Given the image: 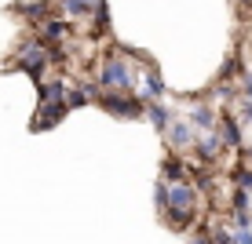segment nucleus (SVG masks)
Returning <instances> with one entry per match:
<instances>
[{"instance_id": "12", "label": "nucleus", "mask_w": 252, "mask_h": 244, "mask_svg": "<svg viewBox=\"0 0 252 244\" xmlns=\"http://www.w3.org/2000/svg\"><path fill=\"white\" fill-rule=\"evenodd\" d=\"M234 244H252V230H234Z\"/></svg>"}, {"instance_id": "10", "label": "nucleus", "mask_w": 252, "mask_h": 244, "mask_svg": "<svg viewBox=\"0 0 252 244\" xmlns=\"http://www.w3.org/2000/svg\"><path fill=\"white\" fill-rule=\"evenodd\" d=\"M164 175L176 182V175H183V161H164Z\"/></svg>"}, {"instance_id": "9", "label": "nucleus", "mask_w": 252, "mask_h": 244, "mask_svg": "<svg viewBox=\"0 0 252 244\" xmlns=\"http://www.w3.org/2000/svg\"><path fill=\"white\" fill-rule=\"evenodd\" d=\"M154 200H158V208H161V212H168V182H161V186H158Z\"/></svg>"}, {"instance_id": "5", "label": "nucleus", "mask_w": 252, "mask_h": 244, "mask_svg": "<svg viewBox=\"0 0 252 244\" xmlns=\"http://www.w3.org/2000/svg\"><path fill=\"white\" fill-rule=\"evenodd\" d=\"M168 138H172V146H176V150H183V146H194L197 132H194L190 124H172V128H168Z\"/></svg>"}, {"instance_id": "13", "label": "nucleus", "mask_w": 252, "mask_h": 244, "mask_svg": "<svg viewBox=\"0 0 252 244\" xmlns=\"http://www.w3.org/2000/svg\"><path fill=\"white\" fill-rule=\"evenodd\" d=\"M241 113H245V117H252V91L245 95V102H241Z\"/></svg>"}, {"instance_id": "7", "label": "nucleus", "mask_w": 252, "mask_h": 244, "mask_svg": "<svg viewBox=\"0 0 252 244\" xmlns=\"http://www.w3.org/2000/svg\"><path fill=\"white\" fill-rule=\"evenodd\" d=\"M220 138H223L227 146H238V142H241V135H238V124H234V120H227V124L220 128Z\"/></svg>"}, {"instance_id": "2", "label": "nucleus", "mask_w": 252, "mask_h": 244, "mask_svg": "<svg viewBox=\"0 0 252 244\" xmlns=\"http://www.w3.org/2000/svg\"><path fill=\"white\" fill-rule=\"evenodd\" d=\"M99 84L102 88H114V91H132V69L125 62H106L99 69Z\"/></svg>"}, {"instance_id": "4", "label": "nucleus", "mask_w": 252, "mask_h": 244, "mask_svg": "<svg viewBox=\"0 0 252 244\" xmlns=\"http://www.w3.org/2000/svg\"><path fill=\"white\" fill-rule=\"evenodd\" d=\"M19 62L30 69V73H40V69L48 66V48H44V44H37V40H30V44L19 51Z\"/></svg>"}, {"instance_id": "8", "label": "nucleus", "mask_w": 252, "mask_h": 244, "mask_svg": "<svg viewBox=\"0 0 252 244\" xmlns=\"http://www.w3.org/2000/svg\"><path fill=\"white\" fill-rule=\"evenodd\" d=\"M150 120H154V124H158V128H161V132H168V128H172V120H168V113H164L161 106H150Z\"/></svg>"}, {"instance_id": "3", "label": "nucleus", "mask_w": 252, "mask_h": 244, "mask_svg": "<svg viewBox=\"0 0 252 244\" xmlns=\"http://www.w3.org/2000/svg\"><path fill=\"white\" fill-rule=\"evenodd\" d=\"M102 109H110L114 117H139V113H143V102L128 99L125 91H110L106 99H102Z\"/></svg>"}, {"instance_id": "1", "label": "nucleus", "mask_w": 252, "mask_h": 244, "mask_svg": "<svg viewBox=\"0 0 252 244\" xmlns=\"http://www.w3.org/2000/svg\"><path fill=\"white\" fill-rule=\"evenodd\" d=\"M194 200H197V193H194V186H190L187 179H176V182H168V222L172 226H190V219H194Z\"/></svg>"}, {"instance_id": "11", "label": "nucleus", "mask_w": 252, "mask_h": 244, "mask_svg": "<svg viewBox=\"0 0 252 244\" xmlns=\"http://www.w3.org/2000/svg\"><path fill=\"white\" fill-rule=\"evenodd\" d=\"M238 190L252 193V171H241V175H238Z\"/></svg>"}, {"instance_id": "6", "label": "nucleus", "mask_w": 252, "mask_h": 244, "mask_svg": "<svg viewBox=\"0 0 252 244\" xmlns=\"http://www.w3.org/2000/svg\"><path fill=\"white\" fill-rule=\"evenodd\" d=\"M220 150H223V138H220V132H212L201 142V161H216V153H220Z\"/></svg>"}]
</instances>
